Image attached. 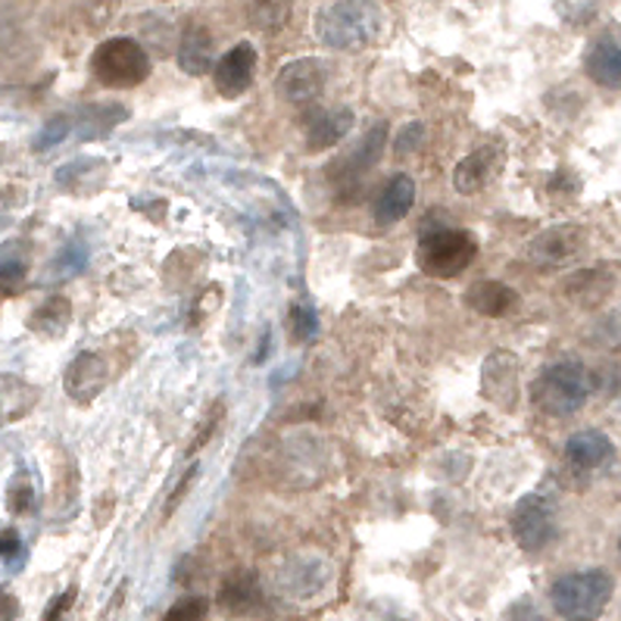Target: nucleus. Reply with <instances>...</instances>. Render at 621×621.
Listing matches in <instances>:
<instances>
[{
    "label": "nucleus",
    "mask_w": 621,
    "mask_h": 621,
    "mask_svg": "<svg viewBox=\"0 0 621 621\" xmlns=\"http://www.w3.org/2000/svg\"><path fill=\"white\" fill-rule=\"evenodd\" d=\"M384 25V13L378 0H332L315 10L312 32L329 50H366L378 42Z\"/></svg>",
    "instance_id": "f257e3e1"
},
{
    "label": "nucleus",
    "mask_w": 621,
    "mask_h": 621,
    "mask_svg": "<svg viewBox=\"0 0 621 621\" xmlns=\"http://www.w3.org/2000/svg\"><path fill=\"white\" fill-rule=\"evenodd\" d=\"M612 594H616V580L606 568H584L553 580L550 602L556 616L565 621H600Z\"/></svg>",
    "instance_id": "f03ea898"
},
{
    "label": "nucleus",
    "mask_w": 621,
    "mask_h": 621,
    "mask_svg": "<svg viewBox=\"0 0 621 621\" xmlns=\"http://www.w3.org/2000/svg\"><path fill=\"white\" fill-rule=\"evenodd\" d=\"M587 396H590V375L578 359H560L547 366L534 381V403L540 413L553 418L580 413Z\"/></svg>",
    "instance_id": "7ed1b4c3"
},
{
    "label": "nucleus",
    "mask_w": 621,
    "mask_h": 621,
    "mask_svg": "<svg viewBox=\"0 0 621 621\" xmlns=\"http://www.w3.org/2000/svg\"><path fill=\"white\" fill-rule=\"evenodd\" d=\"M478 256L475 234L459 231V228L437 226L435 231H425L418 248H415V266L432 275V278H456L465 272Z\"/></svg>",
    "instance_id": "20e7f679"
},
{
    "label": "nucleus",
    "mask_w": 621,
    "mask_h": 621,
    "mask_svg": "<svg viewBox=\"0 0 621 621\" xmlns=\"http://www.w3.org/2000/svg\"><path fill=\"white\" fill-rule=\"evenodd\" d=\"M91 72L106 88H138L150 79V57L135 38H106L91 54Z\"/></svg>",
    "instance_id": "39448f33"
},
{
    "label": "nucleus",
    "mask_w": 621,
    "mask_h": 621,
    "mask_svg": "<svg viewBox=\"0 0 621 621\" xmlns=\"http://www.w3.org/2000/svg\"><path fill=\"white\" fill-rule=\"evenodd\" d=\"M560 534V513L556 503L543 494H528L518 499L513 509V538L525 553H540L547 550Z\"/></svg>",
    "instance_id": "423d86ee"
},
{
    "label": "nucleus",
    "mask_w": 621,
    "mask_h": 621,
    "mask_svg": "<svg viewBox=\"0 0 621 621\" xmlns=\"http://www.w3.org/2000/svg\"><path fill=\"white\" fill-rule=\"evenodd\" d=\"M325 88H329V62L315 60V57L288 62L275 79L278 97L290 106H312L325 94Z\"/></svg>",
    "instance_id": "0eeeda50"
},
{
    "label": "nucleus",
    "mask_w": 621,
    "mask_h": 621,
    "mask_svg": "<svg viewBox=\"0 0 621 621\" xmlns=\"http://www.w3.org/2000/svg\"><path fill=\"white\" fill-rule=\"evenodd\" d=\"M584 253V228L553 226L528 244V260L538 269H562Z\"/></svg>",
    "instance_id": "6e6552de"
},
{
    "label": "nucleus",
    "mask_w": 621,
    "mask_h": 621,
    "mask_svg": "<svg viewBox=\"0 0 621 621\" xmlns=\"http://www.w3.org/2000/svg\"><path fill=\"white\" fill-rule=\"evenodd\" d=\"M256 76V47L250 42L234 44L212 62V84L222 97H241Z\"/></svg>",
    "instance_id": "1a4fd4ad"
},
{
    "label": "nucleus",
    "mask_w": 621,
    "mask_h": 621,
    "mask_svg": "<svg viewBox=\"0 0 621 621\" xmlns=\"http://www.w3.org/2000/svg\"><path fill=\"white\" fill-rule=\"evenodd\" d=\"M110 381V366L104 363V356L97 353H79L62 375V391L69 394V400H76L79 406L94 403L101 391Z\"/></svg>",
    "instance_id": "9d476101"
},
{
    "label": "nucleus",
    "mask_w": 621,
    "mask_h": 621,
    "mask_svg": "<svg viewBox=\"0 0 621 621\" xmlns=\"http://www.w3.org/2000/svg\"><path fill=\"white\" fill-rule=\"evenodd\" d=\"M499 163H503V153H499L497 145L478 147L475 153H469L456 163L453 187L465 197H475L497 179Z\"/></svg>",
    "instance_id": "9b49d317"
},
{
    "label": "nucleus",
    "mask_w": 621,
    "mask_h": 621,
    "mask_svg": "<svg viewBox=\"0 0 621 621\" xmlns=\"http://www.w3.org/2000/svg\"><path fill=\"white\" fill-rule=\"evenodd\" d=\"M332 580V565L322 560V556H297L285 565L281 572V590L288 597H300V600H310L315 594H322Z\"/></svg>",
    "instance_id": "f8f14e48"
},
{
    "label": "nucleus",
    "mask_w": 621,
    "mask_h": 621,
    "mask_svg": "<svg viewBox=\"0 0 621 621\" xmlns=\"http://www.w3.org/2000/svg\"><path fill=\"white\" fill-rule=\"evenodd\" d=\"M484 394L503 410H513L518 403V359L513 353L499 350L484 359Z\"/></svg>",
    "instance_id": "ddd939ff"
},
{
    "label": "nucleus",
    "mask_w": 621,
    "mask_h": 621,
    "mask_svg": "<svg viewBox=\"0 0 621 621\" xmlns=\"http://www.w3.org/2000/svg\"><path fill=\"white\" fill-rule=\"evenodd\" d=\"M219 606L228 616H256L263 609V587L260 578L250 568H238L222 580L219 590Z\"/></svg>",
    "instance_id": "4468645a"
},
{
    "label": "nucleus",
    "mask_w": 621,
    "mask_h": 621,
    "mask_svg": "<svg viewBox=\"0 0 621 621\" xmlns=\"http://www.w3.org/2000/svg\"><path fill=\"white\" fill-rule=\"evenodd\" d=\"M565 459L575 465V469H606L612 459H616V447L612 440L597 432V428H584L565 440Z\"/></svg>",
    "instance_id": "2eb2a0df"
},
{
    "label": "nucleus",
    "mask_w": 621,
    "mask_h": 621,
    "mask_svg": "<svg viewBox=\"0 0 621 621\" xmlns=\"http://www.w3.org/2000/svg\"><path fill=\"white\" fill-rule=\"evenodd\" d=\"M415 207V182L410 175H394L388 185L381 187L378 200H375L372 216L378 226H394V222H403Z\"/></svg>",
    "instance_id": "dca6fc26"
},
{
    "label": "nucleus",
    "mask_w": 621,
    "mask_h": 621,
    "mask_svg": "<svg viewBox=\"0 0 621 621\" xmlns=\"http://www.w3.org/2000/svg\"><path fill=\"white\" fill-rule=\"evenodd\" d=\"M384 145H388V125L378 123L359 145L353 147L344 163H334L341 182H359L369 169L378 166V160L384 157Z\"/></svg>",
    "instance_id": "f3484780"
},
{
    "label": "nucleus",
    "mask_w": 621,
    "mask_h": 621,
    "mask_svg": "<svg viewBox=\"0 0 621 621\" xmlns=\"http://www.w3.org/2000/svg\"><path fill=\"white\" fill-rule=\"evenodd\" d=\"M584 72L609 91H621V44L597 38L584 54Z\"/></svg>",
    "instance_id": "a211bd4d"
},
{
    "label": "nucleus",
    "mask_w": 621,
    "mask_h": 621,
    "mask_svg": "<svg viewBox=\"0 0 621 621\" xmlns=\"http://www.w3.org/2000/svg\"><path fill=\"white\" fill-rule=\"evenodd\" d=\"M518 294L503 281H478L465 294V307L484 319H503L516 310Z\"/></svg>",
    "instance_id": "6ab92c4d"
},
{
    "label": "nucleus",
    "mask_w": 621,
    "mask_h": 621,
    "mask_svg": "<svg viewBox=\"0 0 621 621\" xmlns=\"http://www.w3.org/2000/svg\"><path fill=\"white\" fill-rule=\"evenodd\" d=\"M216 62V42L204 25H191L179 44V66L187 76H207Z\"/></svg>",
    "instance_id": "aec40b11"
},
{
    "label": "nucleus",
    "mask_w": 621,
    "mask_h": 621,
    "mask_svg": "<svg viewBox=\"0 0 621 621\" xmlns=\"http://www.w3.org/2000/svg\"><path fill=\"white\" fill-rule=\"evenodd\" d=\"M38 388L22 381L20 375H0V422H16L35 410Z\"/></svg>",
    "instance_id": "412c9836"
},
{
    "label": "nucleus",
    "mask_w": 621,
    "mask_h": 621,
    "mask_svg": "<svg viewBox=\"0 0 621 621\" xmlns=\"http://www.w3.org/2000/svg\"><path fill=\"white\" fill-rule=\"evenodd\" d=\"M353 128V110H332L319 113L307 128V147L310 150H329L337 141H344Z\"/></svg>",
    "instance_id": "4be33fe9"
},
{
    "label": "nucleus",
    "mask_w": 621,
    "mask_h": 621,
    "mask_svg": "<svg viewBox=\"0 0 621 621\" xmlns=\"http://www.w3.org/2000/svg\"><path fill=\"white\" fill-rule=\"evenodd\" d=\"M69 300L66 297H50V300H44L38 310L32 312V319H28V329L35 334H42V337H60L66 329H69Z\"/></svg>",
    "instance_id": "5701e85b"
},
{
    "label": "nucleus",
    "mask_w": 621,
    "mask_h": 621,
    "mask_svg": "<svg viewBox=\"0 0 621 621\" xmlns=\"http://www.w3.org/2000/svg\"><path fill=\"white\" fill-rule=\"evenodd\" d=\"M565 290H568L572 300H578L584 307H597L600 300H606V294L612 290V275L600 269L578 272V275L565 285Z\"/></svg>",
    "instance_id": "b1692460"
},
{
    "label": "nucleus",
    "mask_w": 621,
    "mask_h": 621,
    "mask_svg": "<svg viewBox=\"0 0 621 621\" xmlns=\"http://www.w3.org/2000/svg\"><path fill=\"white\" fill-rule=\"evenodd\" d=\"M290 16L288 0H250V20L263 32H278Z\"/></svg>",
    "instance_id": "393cba45"
},
{
    "label": "nucleus",
    "mask_w": 621,
    "mask_h": 621,
    "mask_svg": "<svg viewBox=\"0 0 621 621\" xmlns=\"http://www.w3.org/2000/svg\"><path fill=\"white\" fill-rule=\"evenodd\" d=\"M288 332L297 344H310L312 337L319 334V315L310 303H297L288 312Z\"/></svg>",
    "instance_id": "a878e982"
},
{
    "label": "nucleus",
    "mask_w": 621,
    "mask_h": 621,
    "mask_svg": "<svg viewBox=\"0 0 621 621\" xmlns=\"http://www.w3.org/2000/svg\"><path fill=\"white\" fill-rule=\"evenodd\" d=\"M7 509L13 513V516H25V513H32L35 509V487H32V481L25 472L10 481V491H7Z\"/></svg>",
    "instance_id": "bb28decb"
},
{
    "label": "nucleus",
    "mask_w": 621,
    "mask_h": 621,
    "mask_svg": "<svg viewBox=\"0 0 621 621\" xmlns=\"http://www.w3.org/2000/svg\"><path fill=\"white\" fill-rule=\"evenodd\" d=\"M209 600L204 597H185L169 609L163 621H207Z\"/></svg>",
    "instance_id": "cd10ccee"
},
{
    "label": "nucleus",
    "mask_w": 621,
    "mask_h": 621,
    "mask_svg": "<svg viewBox=\"0 0 621 621\" xmlns=\"http://www.w3.org/2000/svg\"><path fill=\"white\" fill-rule=\"evenodd\" d=\"M422 138H425V125L422 123H410L400 135H396L394 141V153L396 157H410L413 150L422 147Z\"/></svg>",
    "instance_id": "c85d7f7f"
},
{
    "label": "nucleus",
    "mask_w": 621,
    "mask_h": 621,
    "mask_svg": "<svg viewBox=\"0 0 621 621\" xmlns=\"http://www.w3.org/2000/svg\"><path fill=\"white\" fill-rule=\"evenodd\" d=\"M506 621H547V616L538 609V602L534 600H518L516 606H509V612H506Z\"/></svg>",
    "instance_id": "c756f323"
},
{
    "label": "nucleus",
    "mask_w": 621,
    "mask_h": 621,
    "mask_svg": "<svg viewBox=\"0 0 621 621\" xmlns=\"http://www.w3.org/2000/svg\"><path fill=\"white\" fill-rule=\"evenodd\" d=\"M22 553V540L16 528H3L0 531V560L13 562Z\"/></svg>",
    "instance_id": "7c9ffc66"
},
{
    "label": "nucleus",
    "mask_w": 621,
    "mask_h": 621,
    "mask_svg": "<svg viewBox=\"0 0 621 621\" xmlns=\"http://www.w3.org/2000/svg\"><path fill=\"white\" fill-rule=\"evenodd\" d=\"M66 131H69V119L60 116V119H54V123L44 128L42 135H38V150H47V147H54L57 141L66 138Z\"/></svg>",
    "instance_id": "2f4dec72"
},
{
    "label": "nucleus",
    "mask_w": 621,
    "mask_h": 621,
    "mask_svg": "<svg viewBox=\"0 0 621 621\" xmlns=\"http://www.w3.org/2000/svg\"><path fill=\"white\" fill-rule=\"evenodd\" d=\"M72 600H76V587H72V590H66V594H60L57 600L47 606V616H44V621H62V616L69 612Z\"/></svg>",
    "instance_id": "473e14b6"
},
{
    "label": "nucleus",
    "mask_w": 621,
    "mask_h": 621,
    "mask_svg": "<svg viewBox=\"0 0 621 621\" xmlns=\"http://www.w3.org/2000/svg\"><path fill=\"white\" fill-rule=\"evenodd\" d=\"M194 478H197V465H191V472H185V478H182V481H179V487H175V494L169 497L166 518H169V513H172V509H175V506L182 503V497H185V494H187V487L194 484Z\"/></svg>",
    "instance_id": "72a5a7b5"
},
{
    "label": "nucleus",
    "mask_w": 621,
    "mask_h": 621,
    "mask_svg": "<svg viewBox=\"0 0 621 621\" xmlns=\"http://www.w3.org/2000/svg\"><path fill=\"white\" fill-rule=\"evenodd\" d=\"M20 616V602L13 594H7V590H0V621H13Z\"/></svg>",
    "instance_id": "f704fd0d"
},
{
    "label": "nucleus",
    "mask_w": 621,
    "mask_h": 621,
    "mask_svg": "<svg viewBox=\"0 0 621 621\" xmlns=\"http://www.w3.org/2000/svg\"><path fill=\"white\" fill-rule=\"evenodd\" d=\"M619 553H621V540H619Z\"/></svg>",
    "instance_id": "c9c22d12"
}]
</instances>
